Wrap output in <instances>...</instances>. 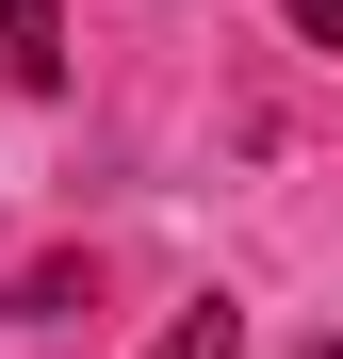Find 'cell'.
<instances>
[{
    "label": "cell",
    "instance_id": "cell-1",
    "mask_svg": "<svg viewBox=\"0 0 343 359\" xmlns=\"http://www.w3.org/2000/svg\"><path fill=\"white\" fill-rule=\"evenodd\" d=\"M0 49H17V82H66V17L49 0H0Z\"/></svg>",
    "mask_w": 343,
    "mask_h": 359
},
{
    "label": "cell",
    "instance_id": "cell-2",
    "mask_svg": "<svg viewBox=\"0 0 343 359\" xmlns=\"http://www.w3.org/2000/svg\"><path fill=\"white\" fill-rule=\"evenodd\" d=\"M147 359H246V327H229V311H180V327H163Z\"/></svg>",
    "mask_w": 343,
    "mask_h": 359
},
{
    "label": "cell",
    "instance_id": "cell-3",
    "mask_svg": "<svg viewBox=\"0 0 343 359\" xmlns=\"http://www.w3.org/2000/svg\"><path fill=\"white\" fill-rule=\"evenodd\" d=\"M278 17H295V33H311V49H343V0H278Z\"/></svg>",
    "mask_w": 343,
    "mask_h": 359
},
{
    "label": "cell",
    "instance_id": "cell-4",
    "mask_svg": "<svg viewBox=\"0 0 343 359\" xmlns=\"http://www.w3.org/2000/svg\"><path fill=\"white\" fill-rule=\"evenodd\" d=\"M311 359H343V343H311Z\"/></svg>",
    "mask_w": 343,
    "mask_h": 359
}]
</instances>
